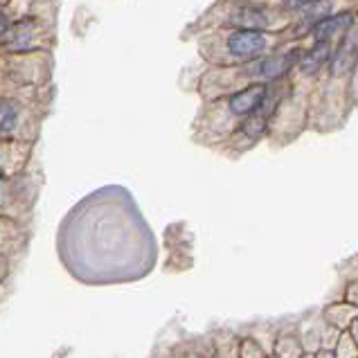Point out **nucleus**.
I'll list each match as a JSON object with an SVG mask.
<instances>
[{"label": "nucleus", "mask_w": 358, "mask_h": 358, "mask_svg": "<svg viewBox=\"0 0 358 358\" xmlns=\"http://www.w3.org/2000/svg\"><path fill=\"white\" fill-rule=\"evenodd\" d=\"M7 16L3 14V12H0V38H3L5 36V32H7Z\"/></svg>", "instance_id": "10"}, {"label": "nucleus", "mask_w": 358, "mask_h": 358, "mask_svg": "<svg viewBox=\"0 0 358 358\" xmlns=\"http://www.w3.org/2000/svg\"><path fill=\"white\" fill-rule=\"evenodd\" d=\"M34 20H20V23L12 25L3 36V45L12 48V50H25L32 43L34 36Z\"/></svg>", "instance_id": "4"}, {"label": "nucleus", "mask_w": 358, "mask_h": 358, "mask_svg": "<svg viewBox=\"0 0 358 358\" xmlns=\"http://www.w3.org/2000/svg\"><path fill=\"white\" fill-rule=\"evenodd\" d=\"M266 122H268V117L262 115L259 110H257V113L250 115V117H248V122H245V124H243V131L248 133V136H252V138H259L262 133L266 131Z\"/></svg>", "instance_id": "9"}, {"label": "nucleus", "mask_w": 358, "mask_h": 358, "mask_svg": "<svg viewBox=\"0 0 358 358\" xmlns=\"http://www.w3.org/2000/svg\"><path fill=\"white\" fill-rule=\"evenodd\" d=\"M352 25V14H338V16H324L318 23L311 27L313 36L318 38V43H327V38L334 34L345 32L347 27Z\"/></svg>", "instance_id": "3"}, {"label": "nucleus", "mask_w": 358, "mask_h": 358, "mask_svg": "<svg viewBox=\"0 0 358 358\" xmlns=\"http://www.w3.org/2000/svg\"><path fill=\"white\" fill-rule=\"evenodd\" d=\"M266 48V34L262 29H237L228 38V50L237 59H255Z\"/></svg>", "instance_id": "1"}, {"label": "nucleus", "mask_w": 358, "mask_h": 358, "mask_svg": "<svg viewBox=\"0 0 358 358\" xmlns=\"http://www.w3.org/2000/svg\"><path fill=\"white\" fill-rule=\"evenodd\" d=\"M295 61V55H284V57H271L262 61V64L257 66V70L255 73L262 75L264 79H278L280 75H284L286 70L291 68V64Z\"/></svg>", "instance_id": "5"}, {"label": "nucleus", "mask_w": 358, "mask_h": 358, "mask_svg": "<svg viewBox=\"0 0 358 358\" xmlns=\"http://www.w3.org/2000/svg\"><path fill=\"white\" fill-rule=\"evenodd\" d=\"M18 122V110L12 101L7 99H0V131H12Z\"/></svg>", "instance_id": "8"}, {"label": "nucleus", "mask_w": 358, "mask_h": 358, "mask_svg": "<svg viewBox=\"0 0 358 358\" xmlns=\"http://www.w3.org/2000/svg\"><path fill=\"white\" fill-rule=\"evenodd\" d=\"M230 23L239 25V29H262V25L266 23V16H264V12H259V9L245 7L230 18Z\"/></svg>", "instance_id": "6"}, {"label": "nucleus", "mask_w": 358, "mask_h": 358, "mask_svg": "<svg viewBox=\"0 0 358 358\" xmlns=\"http://www.w3.org/2000/svg\"><path fill=\"white\" fill-rule=\"evenodd\" d=\"M327 57H329V43H318L313 50H309V52L302 57L304 73H315L327 61Z\"/></svg>", "instance_id": "7"}, {"label": "nucleus", "mask_w": 358, "mask_h": 358, "mask_svg": "<svg viewBox=\"0 0 358 358\" xmlns=\"http://www.w3.org/2000/svg\"><path fill=\"white\" fill-rule=\"evenodd\" d=\"M266 95H268V88H266L264 84H255V86L241 90V93H234L230 97V110L234 115H248L250 117L264 106Z\"/></svg>", "instance_id": "2"}]
</instances>
